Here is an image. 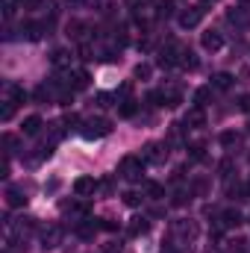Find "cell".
<instances>
[{
	"instance_id": "1",
	"label": "cell",
	"mask_w": 250,
	"mask_h": 253,
	"mask_svg": "<svg viewBox=\"0 0 250 253\" xmlns=\"http://www.w3.org/2000/svg\"><path fill=\"white\" fill-rule=\"evenodd\" d=\"M144 165H147L144 156H132V153H129V156H124V159L118 162V174H121L124 180H129V183H138V180L144 177Z\"/></svg>"
},
{
	"instance_id": "2",
	"label": "cell",
	"mask_w": 250,
	"mask_h": 253,
	"mask_svg": "<svg viewBox=\"0 0 250 253\" xmlns=\"http://www.w3.org/2000/svg\"><path fill=\"white\" fill-rule=\"evenodd\" d=\"M141 156H144V162H153V165H162V162L168 159V147H165V144H159V141H150V144H144V150H141Z\"/></svg>"
},
{
	"instance_id": "3",
	"label": "cell",
	"mask_w": 250,
	"mask_h": 253,
	"mask_svg": "<svg viewBox=\"0 0 250 253\" xmlns=\"http://www.w3.org/2000/svg\"><path fill=\"white\" fill-rule=\"evenodd\" d=\"M109 132H112V124H109L106 118H91V121L85 124V129H83L85 138H103V135H109Z\"/></svg>"
},
{
	"instance_id": "4",
	"label": "cell",
	"mask_w": 250,
	"mask_h": 253,
	"mask_svg": "<svg viewBox=\"0 0 250 253\" xmlns=\"http://www.w3.org/2000/svg\"><path fill=\"white\" fill-rule=\"evenodd\" d=\"M97 191V180L94 177H77L74 180V194L77 197H91Z\"/></svg>"
},
{
	"instance_id": "5",
	"label": "cell",
	"mask_w": 250,
	"mask_h": 253,
	"mask_svg": "<svg viewBox=\"0 0 250 253\" xmlns=\"http://www.w3.org/2000/svg\"><path fill=\"white\" fill-rule=\"evenodd\" d=\"M200 44H203V50H221L224 47V36L218 33V30H206L203 36H200Z\"/></svg>"
},
{
	"instance_id": "6",
	"label": "cell",
	"mask_w": 250,
	"mask_h": 253,
	"mask_svg": "<svg viewBox=\"0 0 250 253\" xmlns=\"http://www.w3.org/2000/svg\"><path fill=\"white\" fill-rule=\"evenodd\" d=\"M97 230H103L97 218H83V221H77V236H80V239H94Z\"/></svg>"
},
{
	"instance_id": "7",
	"label": "cell",
	"mask_w": 250,
	"mask_h": 253,
	"mask_svg": "<svg viewBox=\"0 0 250 253\" xmlns=\"http://www.w3.org/2000/svg\"><path fill=\"white\" fill-rule=\"evenodd\" d=\"M206 6H209V3H200V6H191V9H188V12H183V15H180V24H183V27H197V24H200V18H203V12H206Z\"/></svg>"
},
{
	"instance_id": "8",
	"label": "cell",
	"mask_w": 250,
	"mask_h": 253,
	"mask_svg": "<svg viewBox=\"0 0 250 253\" xmlns=\"http://www.w3.org/2000/svg\"><path fill=\"white\" fill-rule=\"evenodd\" d=\"M6 206H12V209H21V206H27V194H24V189H18V186H9V189H6Z\"/></svg>"
},
{
	"instance_id": "9",
	"label": "cell",
	"mask_w": 250,
	"mask_h": 253,
	"mask_svg": "<svg viewBox=\"0 0 250 253\" xmlns=\"http://www.w3.org/2000/svg\"><path fill=\"white\" fill-rule=\"evenodd\" d=\"M85 30H88V24L85 21H68V27H65V36L68 39H74V42H83V36H85Z\"/></svg>"
},
{
	"instance_id": "10",
	"label": "cell",
	"mask_w": 250,
	"mask_h": 253,
	"mask_svg": "<svg viewBox=\"0 0 250 253\" xmlns=\"http://www.w3.org/2000/svg\"><path fill=\"white\" fill-rule=\"evenodd\" d=\"M233 74H227V71H218L215 77H212V88H218V91H230L233 88Z\"/></svg>"
},
{
	"instance_id": "11",
	"label": "cell",
	"mask_w": 250,
	"mask_h": 253,
	"mask_svg": "<svg viewBox=\"0 0 250 253\" xmlns=\"http://www.w3.org/2000/svg\"><path fill=\"white\" fill-rule=\"evenodd\" d=\"M242 224V212L239 209H224L221 212V227L224 230H233V227H239Z\"/></svg>"
},
{
	"instance_id": "12",
	"label": "cell",
	"mask_w": 250,
	"mask_h": 253,
	"mask_svg": "<svg viewBox=\"0 0 250 253\" xmlns=\"http://www.w3.org/2000/svg\"><path fill=\"white\" fill-rule=\"evenodd\" d=\"M203 124H206V115H203V109H200V106L188 109V115H186V126H188V129H200Z\"/></svg>"
},
{
	"instance_id": "13",
	"label": "cell",
	"mask_w": 250,
	"mask_h": 253,
	"mask_svg": "<svg viewBox=\"0 0 250 253\" xmlns=\"http://www.w3.org/2000/svg\"><path fill=\"white\" fill-rule=\"evenodd\" d=\"M88 83H91L88 71H74V74H71V83H68V85H71L74 91H83V88H88Z\"/></svg>"
},
{
	"instance_id": "14",
	"label": "cell",
	"mask_w": 250,
	"mask_h": 253,
	"mask_svg": "<svg viewBox=\"0 0 250 253\" xmlns=\"http://www.w3.org/2000/svg\"><path fill=\"white\" fill-rule=\"evenodd\" d=\"M42 242H44V248H59V242H62V227H50V230L42 236Z\"/></svg>"
},
{
	"instance_id": "15",
	"label": "cell",
	"mask_w": 250,
	"mask_h": 253,
	"mask_svg": "<svg viewBox=\"0 0 250 253\" xmlns=\"http://www.w3.org/2000/svg\"><path fill=\"white\" fill-rule=\"evenodd\" d=\"M42 30H44V27H42V24H36V21H27V24L21 27V33H24L30 42H39V39H42Z\"/></svg>"
},
{
	"instance_id": "16",
	"label": "cell",
	"mask_w": 250,
	"mask_h": 253,
	"mask_svg": "<svg viewBox=\"0 0 250 253\" xmlns=\"http://www.w3.org/2000/svg\"><path fill=\"white\" fill-rule=\"evenodd\" d=\"M21 129H24V135H39V129H42V118H39V115H30V118H24Z\"/></svg>"
},
{
	"instance_id": "17",
	"label": "cell",
	"mask_w": 250,
	"mask_h": 253,
	"mask_svg": "<svg viewBox=\"0 0 250 253\" xmlns=\"http://www.w3.org/2000/svg\"><path fill=\"white\" fill-rule=\"evenodd\" d=\"M150 230V221L147 218H132L129 221V236H144Z\"/></svg>"
},
{
	"instance_id": "18",
	"label": "cell",
	"mask_w": 250,
	"mask_h": 253,
	"mask_svg": "<svg viewBox=\"0 0 250 253\" xmlns=\"http://www.w3.org/2000/svg\"><path fill=\"white\" fill-rule=\"evenodd\" d=\"M209 97H212V85H203V88H197V91H194V103H197L200 109L209 103Z\"/></svg>"
},
{
	"instance_id": "19",
	"label": "cell",
	"mask_w": 250,
	"mask_h": 253,
	"mask_svg": "<svg viewBox=\"0 0 250 253\" xmlns=\"http://www.w3.org/2000/svg\"><path fill=\"white\" fill-rule=\"evenodd\" d=\"M144 194H147L150 200H162V197H165V186H159V183H147V186H144Z\"/></svg>"
},
{
	"instance_id": "20",
	"label": "cell",
	"mask_w": 250,
	"mask_h": 253,
	"mask_svg": "<svg viewBox=\"0 0 250 253\" xmlns=\"http://www.w3.org/2000/svg\"><path fill=\"white\" fill-rule=\"evenodd\" d=\"M150 74H153V68H150L147 62H138V65H135V71H132V77H135V80H150Z\"/></svg>"
},
{
	"instance_id": "21",
	"label": "cell",
	"mask_w": 250,
	"mask_h": 253,
	"mask_svg": "<svg viewBox=\"0 0 250 253\" xmlns=\"http://www.w3.org/2000/svg\"><path fill=\"white\" fill-rule=\"evenodd\" d=\"M242 138H239V132H233V129H227V132H221V144L224 147H236Z\"/></svg>"
},
{
	"instance_id": "22",
	"label": "cell",
	"mask_w": 250,
	"mask_h": 253,
	"mask_svg": "<svg viewBox=\"0 0 250 253\" xmlns=\"http://www.w3.org/2000/svg\"><path fill=\"white\" fill-rule=\"evenodd\" d=\"M180 65H183V68H188V71H194V68H197V59H194V53H191L188 47H183V56H180Z\"/></svg>"
},
{
	"instance_id": "23",
	"label": "cell",
	"mask_w": 250,
	"mask_h": 253,
	"mask_svg": "<svg viewBox=\"0 0 250 253\" xmlns=\"http://www.w3.org/2000/svg\"><path fill=\"white\" fill-rule=\"evenodd\" d=\"M188 150H191V159H197V162L206 156V144H203V141H194V144H188Z\"/></svg>"
},
{
	"instance_id": "24",
	"label": "cell",
	"mask_w": 250,
	"mask_h": 253,
	"mask_svg": "<svg viewBox=\"0 0 250 253\" xmlns=\"http://www.w3.org/2000/svg\"><path fill=\"white\" fill-rule=\"evenodd\" d=\"M135 109H138V106H135V100H121V106H118V112H121L124 118H132V115H135Z\"/></svg>"
},
{
	"instance_id": "25",
	"label": "cell",
	"mask_w": 250,
	"mask_h": 253,
	"mask_svg": "<svg viewBox=\"0 0 250 253\" xmlns=\"http://www.w3.org/2000/svg\"><path fill=\"white\" fill-rule=\"evenodd\" d=\"M50 62L56 65V68H65V65L71 62V56H68L65 50H53V56H50Z\"/></svg>"
},
{
	"instance_id": "26",
	"label": "cell",
	"mask_w": 250,
	"mask_h": 253,
	"mask_svg": "<svg viewBox=\"0 0 250 253\" xmlns=\"http://www.w3.org/2000/svg\"><path fill=\"white\" fill-rule=\"evenodd\" d=\"M9 94H12V103H24V100H27V91H24L21 85H12Z\"/></svg>"
},
{
	"instance_id": "27",
	"label": "cell",
	"mask_w": 250,
	"mask_h": 253,
	"mask_svg": "<svg viewBox=\"0 0 250 253\" xmlns=\"http://www.w3.org/2000/svg\"><path fill=\"white\" fill-rule=\"evenodd\" d=\"M141 200H144V197H141L138 191H126V194H124V203H126V206H138Z\"/></svg>"
},
{
	"instance_id": "28",
	"label": "cell",
	"mask_w": 250,
	"mask_h": 253,
	"mask_svg": "<svg viewBox=\"0 0 250 253\" xmlns=\"http://www.w3.org/2000/svg\"><path fill=\"white\" fill-rule=\"evenodd\" d=\"M180 103H183V94H165V106L168 109H177Z\"/></svg>"
},
{
	"instance_id": "29",
	"label": "cell",
	"mask_w": 250,
	"mask_h": 253,
	"mask_svg": "<svg viewBox=\"0 0 250 253\" xmlns=\"http://www.w3.org/2000/svg\"><path fill=\"white\" fill-rule=\"evenodd\" d=\"M186 200H191V189H180L177 191V194H174V206H183V203H186Z\"/></svg>"
},
{
	"instance_id": "30",
	"label": "cell",
	"mask_w": 250,
	"mask_h": 253,
	"mask_svg": "<svg viewBox=\"0 0 250 253\" xmlns=\"http://www.w3.org/2000/svg\"><path fill=\"white\" fill-rule=\"evenodd\" d=\"M12 115H15V103H12V100H6V103H3V112H0V118H3V121H9Z\"/></svg>"
},
{
	"instance_id": "31",
	"label": "cell",
	"mask_w": 250,
	"mask_h": 253,
	"mask_svg": "<svg viewBox=\"0 0 250 253\" xmlns=\"http://www.w3.org/2000/svg\"><path fill=\"white\" fill-rule=\"evenodd\" d=\"M15 9H18V0H3V15H6V18H12Z\"/></svg>"
},
{
	"instance_id": "32",
	"label": "cell",
	"mask_w": 250,
	"mask_h": 253,
	"mask_svg": "<svg viewBox=\"0 0 250 253\" xmlns=\"http://www.w3.org/2000/svg\"><path fill=\"white\" fill-rule=\"evenodd\" d=\"M3 144H6V147H9V150H6V156H9V153H15V144H18V138H15V135H9V132H6V135H3Z\"/></svg>"
},
{
	"instance_id": "33",
	"label": "cell",
	"mask_w": 250,
	"mask_h": 253,
	"mask_svg": "<svg viewBox=\"0 0 250 253\" xmlns=\"http://www.w3.org/2000/svg\"><path fill=\"white\" fill-rule=\"evenodd\" d=\"M77 53H80V59H94V56H91V47H88V44H80V50H77Z\"/></svg>"
},
{
	"instance_id": "34",
	"label": "cell",
	"mask_w": 250,
	"mask_h": 253,
	"mask_svg": "<svg viewBox=\"0 0 250 253\" xmlns=\"http://www.w3.org/2000/svg\"><path fill=\"white\" fill-rule=\"evenodd\" d=\"M239 109H242V112H250V94H242V97H239Z\"/></svg>"
},
{
	"instance_id": "35",
	"label": "cell",
	"mask_w": 250,
	"mask_h": 253,
	"mask_svg": "<svg viewBox=\"0 0 250 253\" xmlns=\"http://www.w3.org/2000/svg\"><path fill=\"white\" fill-rule=\"evenodd\" d=\"M109 100H112L109 94H97V106H100V109H106V106H112Z\"/></svg>"
},
{
	"instance_id": "36",
	"label": "cell",
	"mask_w": 250,
	"mask_h": 253,
	"mask_svg": "<svg viewBox=\"0 0 250 253\" xmlns=\"http://www.w3.org/2000/svg\"><path fill=\"white\" fill-rule=\"evenodd\" d=\"M230 171H233V162L224 159V162H221V177H230Z\"/></svg>"
},
{
	"instance_id": "37",
	"label": "cell",
	"mask_w": 250,
	"mask_h": 253,
	"mask_svg": "<svg viewBox=\"0 0 250 253\" xmlns=\"http://www.w3.org/2000/svg\"><path fill=\"white\" fill-rule=\"evenodd\" d=\"M21 6H24V9H39L42 0H21Z\"/></svg>"
},
{
	"instance_id": "38",
	"label": "cell",
	"mask_w": 250,
	"mask_h": 253,
	"mask_svg": "<svg viewBox=\"0 0 250 253\" xmlns=\"http://www.w3.org/2000/svg\"><path fill=\"white\" fill-rule=\"evenodd\" d=\"M112 186H115V183H112V180H103V183H100V189L106 191V194H109V191H112Z\"/></svg>"
},
{
	"instance_id": "39",
	"label": "cell",
	"mask_w": 250,
	"mask_h": 253,
	"mask_svg": "<svg viewBox=\"0 0 250 253\" xmlns=\"http://www.w3.org/2000/svg\"><path fill=\"white\" fill-rule=\"evenodd\" d=\"M248 197H250V183H248Z\"/></svg>"
},
{
	"instance_id": "40",
	"label": "cell",
	"mask_w": 250,
	"mask_h": 253,
	"mask_svg": "<svg viewBox=\"0 0 250 253\" xmlns=\"http://www.w3.org/2000/svg\"><path fill=\"white\" fill-rule=\"evenodd\" d=\"M203 3H212V0H203Z\"/></svg>"
},
{
	"instance_id": "41",
	"label": "cell",
	"mask_w": 250,
	"mask_h": 253,
	"mask_svg": "<svg viewBox=\"0 0 250 253\" xmlns=\"http://www.w3.org/2000/svg\"><path fill=\"white\" fill-rule=\"evenodd\" d=\"M248 221H250V218H248Z\"/></svg>"
}]
</instances>
